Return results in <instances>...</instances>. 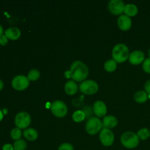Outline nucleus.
Wrapping results in <instances>:
<instances>
[{
	"mask_svg": "<svg viewBox=\"0 0 150 150\" xmlns=\"http://www.w3.org/2000/svg\"><path fill=\"white\" fill-rule=\"evenodd\" d=\"M89 74V70L85 63L81 61H75L70 65V70L64 73L67 78H71L76 81H83Z\"/></svg>",
	"mask_w": 150,
	"mask_h": 150,
	"instance_id": "obj_1",
	"label": "nucleus"
},
{
	"mask_svg": "<svg viewBox=\"0 0 150 150\" xmlns=\"http://www.w3.org/2000/svg\"><path fill=\"white\" fill-rule=\"evenodd\" d=\"M130 52L128 47L123 43H119L112 50L113 59L117 62H123L129 58Z\"/></svg>",
	"mask_w": 150,
	"mask_h": 150,
	"instance_id": "obj_2",
	"label": "nucleus"
},
{
	"mask_svg": "<svg viewBox=\"0 0 150 150\" xmlns=\"http://www.w3.org/2000/svg\"><path fill=\"white\" fill-rule=\"evenodd\" d=\"M121 143L127 149L136 148L139 144V138L133 132H125L121 136Z\"/></svg>",
	"mask_w": 150,
	"mask_h": 150,
	"instance_id": "obj_3",
	"label": "nucleus"
},
{
	"mask_svg": "<svg viewBox=\"0 0 150 150\" xmlns=\"http://www.w3.org/2000/svg\"><path fill=\"white\" fill-rule=\"evenodd\" d=\"M103 122L99 118L95 117H89L86 124V130L89 134L95 135L102 129Z\"/></svg>",
	"mask_w": 150,
	"mask_h": 150,
	"instance_id": "obj_4",
	"label": "nucleus"
},
{
	"mask_svg": "<svg viewBox=\"0 0 150 150\" xmlns=\"http://www.w3.org/2000/svg\"><path fill=\"white\" fill-rule=\"evenodd\" d=\"M51 112L54 116L57 117H65L67 113V106L63 101L62 100H55L51 106Z\"/></svg>",
	"mask_w": 150,
	"mask_h": 150,
	"instance_id": "obj_5",
	"label": "nucleus"
},
{
	"mask_svg": "<svg viewBox=\"0 0 150 150\" xmlns=\"http://www.w3.org/2000/svg\"><path fill=\"white\" fill-rule=\"evenodd\" d=\"M31 117L26 111L18 113L15 118V124L20 129H25L30 125Z\"/></svg>",
	"mask_w": 150,
	"mask_h": 150,
	"instance_id": "obj_6",
	"label": "nucleus"
},
{
	"mask_svg": "<svg viewBox=\"0 0 150 150\" xmlns=\"http://www.w3.org/2000/svg\"><path fill=\"white\" fill-rule=\"evenodd\" d=\"M98 83L93 80H85L80 84V90L86 95H93L98 92Z\"/></svg>",
	"mask_w": 150,
	"mask_h": 150,
	"instance_id": "obj_7",
	"label": "nucleus"
},
{
	"mask_svg": "<svg viewBox=\"0 0 150 150\" xmlns=\"http://www.w3.org/2000/svg\"><path fill=\"white\" fill-rule=\"evenodd\" d=\"M29 85V80L23 75H18L13 78L12 81V86L16 90L21 91L26 89Z\"/></svg>",
	"mask_w": 150,
	"mask_h": 150,
	"instance_id": "obj_8",
	"label": "nucleus"
},
{
	"mask_svg": "<svg viewBox=\"0 0 150 150\" xmlns=\"http://www.w3.org/2000/svg\"><path fill=\"white\" fill-rule=\"evenodd\" d=\"M100 140L101 143L105 146H111L114 143V136L113 132L110 129L103 128L100 133Z\"/></svg>",
	"mask_w": 150,
	"mask_h": 150,
	"instance_id": "obj_9",
	"label": "nucleus"
},
{
	"mask_svg": "<svg viewBox=\"0 0 150 150\" xmlns=\"http://www.w3.org/2000/svg\"><path fill=\"white\" fill-rule=\"evenodd\" d=\"M108 9L111 13L115 15H120L124 12L125 4L124 1L122 0H111L108 2Z\"/></svg>",
	"mask_w": 150,
	"mask_h": 150,
	"instance_id": "obj_10",
	"label": "nucleus"
},
{
	"mask_svg": "<svg viewBox=\"0 0 150 150\" xmlns=\"http://www.w3.org/2000/svg\"><path fill=\"white\" fill-rule=\"evenodd\" d=\"M117 24L120 29L123 31H127L130 29L132 25V21L130 16L127 15H121L117 19Z\"/></svg>",
	"mask_w": 150,
	"mask_h": 150,
	"instance_id": "obj_11",
	"label": "nucleus"
},
{
	"mask_svg": "<svg viewBox=\"0 0 150 150\" xmlns=\"http://www.w3.org/2000/svg\"><path fill=\"white\" fill-rule=\"evenodd\" d=\"M93 111L98 117H104L107 113L106 105L102 100L96 101L93 105Z\"/></svg>",
	"mask_w": 150,
	"mask_h": 150,
	"instance_id": "obj_12",
	"label": "nucleus"
},
{
	"mask_svg": "<svg viewBox=\"0 0 150 150\" xmlns=\"http://www.w3.org/2000/svg\"><path fill=\"white\" fill-rule=\"evenodd\" d=\"M145 56L144 54L143 53V51H139V50H136V51H133L132 53H130V56H129V61L131 64H139L142 62L144 61Z\"/></svg>",
	"mask_w": 150,
	"mask_h": 150,
	"instance_id": "obj_13",
	"label": "nucleus"
},
{
	"mask_svg": "<svg viewBox=\"0 0 150 150\" xmlns=\"http://www.w3.org/2000/svg\"><path fill=\"white\" fill-rule=\"evenodd\" d=\"M117 123H118L117 119L112 115L105 116L103 120V126L104 127V128H112L117 125Z\"/></svg>",
	"mask_w": 150,
	"mask_h": 150,
	"instance_id": "obj_14",
	"label": "nucleus"
},
{
	"mask_svg": "<svg viewBox=\"0 0 150 150\" xmlns=\"http://www.w3.org/2000/svg\"><path fill=\"white\" fill-rule=\"evenodd\" d=\"M5 35L7 38L10 40H17L21 36V30L17 27H10L6 29Z\"/></svg>",
	"mask_w": 150,
	"mask_h": 150,
	"instance_id": "obj_15",
	"label": "nucleus"
},
{
	"mask_svg": "<svg viewBox=\"0 0 150 150\" xmlns=\"http://www.w3.org/2000/svg\"><path fill=\"white\" fill-rule=\"evenodd\" d=\"M64 90L65 92L69 95H73L76 93L78 91V86L75 81H68L66 82L64 85Z\"/></svg>",
	"mask_w": 150,
	"mask_h": 150,
	"instance_id": "obj_16",
	"label": "nucleus"
},
{
	"mask_svg": "<svg viewBox=\"0 0 150 150\" xmlns=\"http://www.w3.org/2000/svg\"><path fill=\"white\" fill-rule=\"evenodd\" d=\"M23 136L27 140L33 142L38 139V133L35 129L34 128H27L25 129L23 131Z\"/></svg>",
	"mask_w": 150,
	"mask_h": 150,
	"instance_id": "obj_17",
	"label": "nucleus"
},
{
	"mask_svg": "<svg viewBox=\"0 0 150 150\" xmlns=\"http://www.w3.org/2000/svg\"><path fill=\"white\" fill-rule=\"evenodd\" d=\"M124 12L125 15L128 16H134L137 14L138 13V7L137 6L133 4H125Z\"/></svg>",
	"mask_w": 150,
	"mask_h": 150,
	"instance_id": "obj_18",
	"label": "nucleus"
},
{
	"mask_svg": "<svg viewBox=\"0 0 150 150\" xmlns=\"http://www.w3.org/2000/svg\"><path fill=\"white\" fill-rule=\"evenodd\" d=\"M148 94L145 91H138L134 95V100L138 103H144L147 100Z\"/></svg>",
	"mask_w": 150,
	"mask_h": 150,
	"instance_id": "obj_19",
	"label": "nucleus"
},
{
	"mask_svg": "<svg viewBox=\"0 0 150 150\" xmlns=\"http://www.w3.org/2000/svg\"><path fill=\"white\" fill-rule=\"evenodd\" d=\"M117 62L114 59L107 60L105 62V64H104V68H105V70L108 72L114 71V70H116V68H117Z\"/></svg>",
	"mask_w": 150,
	"mask_h": 150,
	"instance_id": "obj_20",
	"label": "nucleus"
},
{
	"mask_svg": "<svg viewBox=\"0 0 150 150\" xmlns=\"http://www.w3.org/2000/svg\"><path fill=\"white\" fill-rule=\"evenodd\" d=\"M27 147V144L23 139H19L16 141L13 144V149L14 150H26Z\"/></svg>",
	"mask_w": 150,
	"mask_h": 150,
	"instance_id": "obj_21",
	"label": "nucleus"
},
{
	"mask_svg": "<svg viewBox=\"0 0 150 150\" xmlns=\"http://www.w3.org/2000/svg\"><path fill=\"white\" fill-rule=\"evenodd\" d=\"M86 118L84 112L81 110H78L76 111L73 114V119L75 122H80L83 121L84 119Z\"/></svg>",
	"mask_w": 150,
	"mask_h": 150,
	"instance_id": "obj_22",
	"label": "nucleus"
},
{
	"mask_svg": "<svg viewBox=\"0 0 150 150\" xmlns=\"http://www.w3.org/2000/svg\"><path fill=\"white\" fill-rule=\"evenodd\" d=\"M138 137L139 138V139L141 140H146L150 136V132L147 128H142L138 131L137 133Z\"/></svg>",
	"mask_w": 150,
	"mask_h": 150,
	"instance_id": "obj_23",
	"label": "nucleus"
},
{
	"mask_svg": "<svg viewBox=\"0 0 150 150\" xmlns=\"http://www.w3.org/2000/svg\"><path fill=\"white\" fill-rule=\"evenodd\" d=\"M40 76V73L39 70L37 69H32L28 73L27 78L30 81H36L39 79Z\"/></svg>",
	"mask_w": 150,
	"mask_h": 150,
	"instance_id": "obj_24",
	"label": "nucleus"
},
{
	"mask_svg": "<svg viewBox=\"0 0 150 150\" xmlns=\"http://www.w3.org/2000/svg\"><path fill=\"white\" fill-rule=\"evenodd\" d=\"M10 136L14 140H19L22 136V131L18 127H15L10 132Z\"/></svg>",
	"mask_w": 150,
	"mask_h": 150,
	"instance_id": "obj_25",
	"label": "nucleus"
},
{
	"mask_svg": "<svg viewBox=\"0 0 150 150\" xmlns=\"http://www.w3.org/2000/svg\"><path fill=\"white\" fill-rule=\"evenodd\" d=\"M58 150H74V147L70 143H63L59 146Z\"/></svg>",
	"mask_w": 150,
	"mask_h": 150,
	"instance_id": "obj_26",
	"label": "nucleus"
},
{
	"mask_svg": "<svg viewBox=\"0 0 150 150\" xmlns=\"http://www.w3.org/2000/svg\"><path fill=\"white\" fill-rule=\"evenodd\" d=\"M143 69L146 73H150V58L144 59L143 63Z\"/></svg>",
	"mask_w": 150,
	"mask_h": 150,
	"instance_id": "obj_27",
	"label": "nucleus"
},
{
	"mask_svg": "<svg viewBox=\"0 0 150 150\" xmlns=\"http://www.w3.org/2000/svg\"><path fill=\"white\" fill-rule=\"evenodd\" d=\"M8 42V40H7V38L6 37L5 35H2L1 37H0V44L1 45H4L7 43Z\"/></svg>",
	"mask_w": 150,
	"mask_h": 150,
	"instance_id": "obj_28",
	"label": "nucleus"
},
{
	"mask_svg": "<svg viewBox=\"0 0 150 150\" xmlns=\"http://www.w3.org/2000/svg\"><path fill=\"white\" fill-rule=\"evenodd\" d=\"M144 89H145V90H146V93L149 94V95L150 97V79H149V80H148L145 83Z\"/></svg>",
	"mask_w": 150,
	"mask_h": 150,
	"instance_id": "obj_29",
	"label": "nucleus"
},
{
	"mask_svg": "<svg viewBox=\"0 0 150 150\" xmlns=\"http://www.w3.org/2000/svg\"><path fill=\"white\" fill-rule=\"evenodd\" d=\"M2 150H14V149H13V146H12L10 144H7L3 146Z\"/></svg>",
	"mask_w": 150,
	"mask_h": 150,
	"instance_id": "obj_30",
	"label": "nucleus"
},
{
	"mask_svg": "<svg viewBox=\"0 0 150 150\" xmlns=\"http://www.w3.org/2000/svg\"><path fill=\"white\" fill-rule=\"evenodd\" d=\"M3 86H4V83H3L2 81L0 79V90H1V89H2Z\"/></svg>",
	"mask_w": 150,
	"mask_h": 150,
	"instance_id": "obj_31",
	"label": "nucleus"
},
{
	"mask_svg": "<svg viewBox=\"0 0 150 150\" xmlns=\"http://www.w3.org/2000/svg\"><path fill=\"white\" fill-rule=\"evenodd\" d=\"M2 35H3V28L2 26H1V24H0V37H1Z\"/></svg>",
	"mask_w": 150,
	"mask_h": 150,
	"instance_id": "obj_32",
	"label": "nucleus"
},
{
	"mask_svg": "<svg viewBox=\"0 0 150 150\" xmlns=\"http://www.w3.org/2000/svg\"><path fill=\"white\" fill-rule=\"evenodd\" d=\"M2 119H3V114H2V112H1V110H0V121H1Z\"/></svg>",
	"mask_w": 150,
	"mask_h": 150,
	"instance_id": "obj_33",
	"label": "nucleus"
},
{
	"mask_svg": "<svg viewBox=\"0 0 150 150\" xmlns=\"http://www.w3.org/2000/svg\"><path fill=\"white\" fill-rule=\"evenodd\" d=\"M148 54H149V58H150V48H149V52H148Z\"/></svg>",
	"mask_w": 150,
	"mask_h": 150,
	"instance_id": "obj_34",
	"label": "nucleus"
}]
</instances>
